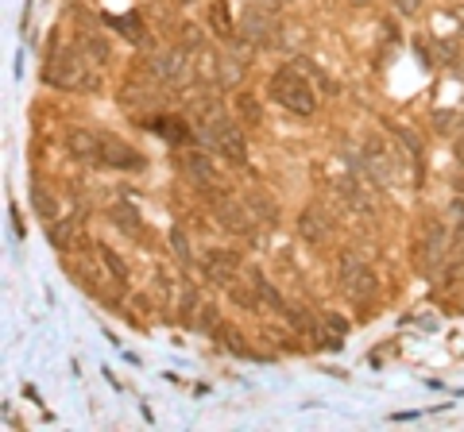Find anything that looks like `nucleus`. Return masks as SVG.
Returning a JSON list of instances; mask_svg holds the SVG:
<instances>
[{"label": "nucleus", "instance_id": "a211bd4d", "mask_svg": "<svg viewBox=\"0 0 464 432\" xmlns=\"http://www.w3.org/2000/svg\"><path fill=\"white\" fill-rule=\"evenodd\" d=\"M109 220H112V224L116 228H120V232H128V236H144V220H139V213H136V208L132 205H112L109 208Z\"/></svg>", "mask_w": 464, "mask_h": 432}, {"label": "nucleus", "instance_id": "9b49d317", "mask_svg": "<svg viewBox=\"0 0 464 432\" xmlns=\"http://www.w3.org/2000/svg\"><path fill=\"white\" fill-rule=\"evenodd\" d=\"M240 271V259H236V251H225V248H209L202 255V274L209 278V282H217V286H228L232 278H236Z\"/></svg>", "mask_w": 464, "mask_h": 432}, {"label": "nucleus", "instance_id": "aec40b11", "mask_svg": "<svg viewBox=\"0 0 464 432\" xmlns=\"http://www.w3.org/2000/svg\"><path fill=\"white\" fill-rule=\"evenodd\" d=\"M97 259H101L104 271L112 274V282H116V286H128V266H124L120 255H116V251L109 248V243H97Z\"/></svg>", "mask_w": 464, "mask_h": 432}, {"label": "nucleus", "instance_id": "6ab92c4d", "mask_svg": "<svg viewBox=\"0 0 464 432\" xmlns=\"http://www.w3.org/2000/svg\"><path fill=\"white\" fill-rule=\"evenodd\" d=\"M78 228H81V216L74 213V216H66V220H51V243L58 251H66L70 243H74V236H78Z\"/></svg>", "mask_w": 464, "mask_h": 432}, {"label": "nucleus", "instance_id": "4be33fe9", "mask_svg": "<svg viewBox=\"0 0 464 432\" xmlns=\"http://www.w3.org/2000/svg\"><path fill=\"white\" fill-rule=\"evenodd\" d=\"M248 208H252L255 220H263V224H275V220H278V205L267 193H252L248 197Z\"/></svg>", "mask_w": 464, "mask_h": 432}, {"label": "nucleus", "instance_id": "c756f323", "mask_svg": "<svg viewBox=\"0 0 464 432\" xmlns=\"http://www.w3.org/2000/svg\"><path fill=\"white\" fill-rule=\"evenodd\" d=\"M452 248L464 251V213H460V224H457V232H452Z\"/></svg>", "mask_w": 464, "mask_h": 432}, {"label": "nucleus", "instance_id": "20e7f679", "mask_svg": "<svg viewBox=\"0 0 464 432\" xmlns=\"http://www.w3.org/2000/svg\"><path fill=\"white\" fill-rule=\"evenodd\" d=\"M240 35L248 43H255V46L275 43L278 39V12L255 0V4H248V12L240 16Z\"/></svg>", "mask_w": 464, "mask_h": 432}, {"label": "nucleus", "instance_id": "f257e3e1", "mask_svg": "<svg viewBox=\"0 0 464 432\" xmlns=\"http://www.w3.org/2000/svg\"><path fill=\"white\" fill-rule=\"evenodd\" d=\"M43 81L51 89H66V93H97L101 89V74L97 62L81 51H54L51 62L43 66Z\"/></svg>", "mask_w": 464, "mask_h": 432}, {"label": "nucleus", "instance_id": "f03ea898", "mask_svg": "<svg viewBox=\"0 0 464 432\" xmlns=\"http://www.w3.org/2000/svg\"><path fill=\"white\" fill-rule=\"evenodd\" d=\"M271 97L283 104L286 112H294V116H313V112H318V97H313V86L306 81V74H302L298 66L275 69V77H271Z\"/></svg>", "mask_w": 464, "mask_h": 432}, {"label": "nucleus", "instance_id": "f8f14e48", "mask_svg": "<svg viewBox=\"0 0 464 432\" xmlns=\"http://www.w3.org/2000/svg\"><path fill=\"white\" fill-rule=\"evenodd\" d=\"M329 236H333L329 216H325L321 208H302V213H298V240L310 243V248H321Z\"/></svg>", "mask_w": 464, "mask_h": 432}, {"label": "nucleus", "instance_id": "f3484780", "mask_svg": "<svg viewBox=\"0 0 464 432\" xmlns=\"http://www.w3.org/2000/svg\"><path fill=\"white\" fill-rule=\"evenodd\" d=\"M209 28H213V35H220V39H236V28H232V16H228V4L225 0H209Z\"/></svg>", "mask_w": 464, "mask_h": 432}, {"label": "nucleus", "instance_id": "39448f33", "mask_svg": "<svg viewBox=\"0 0 464 432\" xmlns=\"http://www.w3.org/2000/svg\"><path fill=\"white\" fill-rule=\"evenodd\" d=\"M209 205H213L220 228L236 232V236H248V232H252V220L255 216L248 213V201H236V197H228L225 190H217V193H209Z\"/></svg>", "mask_w": 464, "mask_h": 432}, {"label": "nucleus", "instance_id": "6e6552de", "mask_svg": "<svg viewBox=\"0 0 464 432\" xmlns=\"http://www.w3.org/2000/svg\"><path fill=\"white\" fill-rule=\"evenodd\" d=\"M364 170H368L379 185H399V182H402L399 159H394V151L383 147L379 139H368V147H364Z\"/></svg>", "mask_w": 464, "mask_h": 432}, {"label": "nucleus", "instance_id": "4468645a", "mask_svg": "<svg viewBox=\"0 0 464 432\" xmlns=\"http://www.w3.org/2000/svg\"><path fill=\"white\" fill-rule=\"evenodd\" d=\"M66 151L78 162H97L101 159V135L97 132H86V127H74V132L66 135Z\"/></svg>", "mask_w": 464, "mask_h": 432}, {"label": "nucleus", "instance_id": "a878e982", "mask_svg": "<svg viewBox=\"0 0 464 432\" xmlns=\"http://www.w3.org/2000/svg\"><path fill=\"white\" fill-rule=\"evenodd\" d=\"M194 324H197L202 332H217V329H220V321H217V306H209V301H202V317H197Z\"/></svg>", "mask_w": 464, "mask_h": 432}, {"label": "nucleus", "instance_id": "0eeeda50", "mask_svg": "<svg viewBox=\"0 0 464 432\" xmlns=\"http://www.w3.org/2000/svg\"><path fill=\"white\" fill-rule=\"evenodd\" d=\"M151 74H155L162 86H190L194 81V66L186 58L182 46H170V51H159L151 58Z\"/></svg>", "mask_w": 464, "mask_h": 432}, {"label": "nucleus", "instance_id": "2eb2a0df", "mask_svg": "<svg viewBox=\"0 0 464 432\" xmlns=\"http://www.w3.org/2000/svg\"><path fill=\"white\" fill-rule=\"evenodd\" d=\"M244 274H248V282H252V294L260 298V301H267V309H275V313H286V301L278 298V289H275L271 282H267V278H263L260 271H255V266H248V271H244Z\"/></svg>", "mask_w": 464, "mask_h": 432}, {"label": "nucleus", "instance_id": "412c9836", "mask_svg": "<svg viewBox=\"0 0 464 432\" xmlns=\"http://www.w3.org/2000/svg\"><path fill=\"white\" fill-rule=\"evenodd\" d=\"M104 23H109V28H116L124 35V39H132V43H144L147 35H144V23H139L136 16H104Z\"/></svg>", "mask_w": 464, "mask_h": 432}, {"label": "nucleus", "instance_id": "393cba45", "mask_svg": "<svg viewBox=\"0 0 464 432\" xmlns=\"http://www.w3.org/2000/svg\"><path fill=\"white\" fill-rule=\"evenodd\" d=\"M217 336H220V344H225L228 352H236V355H248V344H244V336H240L236 329H225V324H220V329H217Z\"/></svg>", "mask_w": 464, "mask_h": 432}, {"label": "nucleus", "instance_id": "b1692460", "mask_svg": "<svg viewBox=\"0 0 464 432\" xmlns=\"http://www.w3.org/2000/svg\"><path fill=\"white\" fill-rule=\"evenodd\" d=\"M151 127L162 135V139H174V143H186V124L178 116H159V120H151Z\"/></svg>", "mask_w": 464, "mask_h": 432}, {"label": "nucleus", "instance_id": "bb28decb", "mask_svg": "<svg viewBox=\"0 0 464 432\" xmlns=\"http://www.w3.org/2000/svg\"><path fill=\"white\" fill-rule=\"evenodd\" d=\"M325 329H329V332H333V340L341 344L344 336H348V321H344V317H336V313H325Z\"/></svg>", "mask_w": 464, "mask_h": 432}, {"label": "nucleus", "instance_id": "7ed1b4c3", "mask_svg": "<svg viewBox=\"0 0 464 432\" xmlns=\"http://www.w3.org/2000/svg\"><path fill=\"white\" fill-rule=\"evenodd\" d=\"M336 286H341V294L348 301L364 306V301H376V294H379V274L364 259H356L352 251H344L341 263H336Z\"/></svg>", "mask_w": 464, "mask_h": 432}, {"label": "nucleus", "instance_id": "5701e85b", "mask_svg": "<svg viewBox=\"0 0 464 432\" xmlns=\"http://www.w3.org/2000/svg\"><path fill=\"white\" fill-rule=\"evenodd\" d=\"M78 46H81V51H86V54H89L97 66H104V62H109V58H112V54H109V43H104L101 35H93V31L81 35V43H78Z\"/></svg>", "mask_w": 464, "mask_h": 432}, {"label": "nucleus", "instance_id": "2f4dec72", "mask_svg": "<svg viewBox=\"0 0 464 432\" xmlns=\"http://www.w3.org/2000/svg\"><path fill=\"white\" fill-rule=\"evenodd\" d=\"M348 4H356V8H368V4H371V0H348Z\"/></svg>", "mask_w": 464, "mask_h": 432}, {"label": "nucleus", "instance_id": "dca6fc26", "mask_svg": "<svg viewBox=\"0 0 464 432\" xmlns=\"http://www.w3.org/2000/svg\"><path fill=\"white\" fill-rule=\"evenodd\" d=\"M232 104H236V116L244 120V127H263V104H260V97H255V93L240 89Z\"/></svg>", "mask_w": 464, "mask_h": 432}, {"label": "nucleus", "instance_id": "423d86ee", "mask_svg": "<svg viewBox=\"0 0 464 432\" xmlns=\"http://www.w3.org/2000/svg\"><path fill=\"white\" fill-rule=\"evenodd\" d=\"M445 243H449V232L441 228V220H426L422 232L414 236V263L422 271H434L441 263V255H445Z\"/></svg>", "mask_w": 464, "mask_h": 432}, {"label": "nucleus", "instance_id": "7c9ffc66", "mask_svg": "<svg viewBox=\"0 0 464 432\" xmlns=\"http://www.w3.org/2000/svg\"><path fill=\"white\" fill-rule=\"evenodd\" d=\"M260 4H267V8H275V12H283V8L290 4V0H260Z\"/></svg>", "mask_w": 464, "mask_h": 432}, {"label": "nucleus", "instance_id": "9d476101", "mask_svg": "<svg viewBox=\"0 0 464 432\" xmlns=\"http://www.w3.org/2000/svg\"><path fill=\"white\" fill-rule=\"evenodd\" d=\"M213 151H220L228 162H236V167H244L248 162V143H244V135H240V127L232 124V120H220L213 132H209V139H205Z\"/></svg>", "mask_w": 464, "mask_h": 432}, {"label": "nucleus", "instance_id": "ddd939ff", "mask_svg": "<svg viewBox=\"0 0 464 432\" xmlns=\"http://www.w3.org/2000/svg\"><path fill=\"white\" fill-rule=\"evenodd\" d=\"M186 174H190V178L202 185L205 197L217 193V190H225V178H220V174L213 170V162H209L202 151H190V155H186Z\"/></svg>", "mask_w": 464, "mask_h": 432}, {"label": "nucleus", "instance_id": "cd10ccee", "mask_svg": "<svg viewBox=\"0 0 464 432\" xmlns=\"http://www.w3.org/2000/svg\"><path fill=\"white\" fill-rule=\"evenodd\" d=\"M391 4H394V12H402V16H418L426 0H391Z\"/></svg>", "mask_w": 464, "mask_h": 432}, {"label": "nucleus", "instance_id": "c85d7f7f", "mask_svg": "<svg viewBox=\"0 0 464 432\" xmlns=\"http://www.w3.org/2000/svg\"><path fill=\"white\" fill-rule=\"evenodd\" d=\"M170 243H174V251H178L182 259H190V248H186V236H182V232H170Z\"/></svg>", "mask_w": 464, "mask_h": 432}, {"label": "nucleus", "instance_id": "473e14b6", "mask_svg": "<svg viewBox=\"0 0 464 432\" xmlns=\"http://www.w3.org/2000/svg\"><path fill=\"white\" fill-rule=\"evenodd\" d=\"M178 4H197V0H178Z\"/></svg>", "mask_w": 464, "mask_h": 432}, {"label": "nucleus", "instance_id": "1a4fd4ad", "mask_svg": "<svg viewBox=\"0 0 464 432\" xmlns=\"http://www.w3.org/2000/svg\"><path fill=\"white\" fill-rule=\"evenodd\" d=\"M101 167H109V170H144V155L132 147V143H124L120 135H101Z\"/></svg>", "mask_w": 464, "mask_h": 432}]
</instances>
